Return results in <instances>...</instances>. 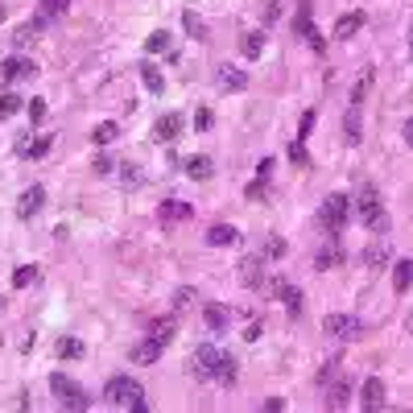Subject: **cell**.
<instances>
[{"mask_svg": "<svg viewBox=\"0 0 413 413\" xmlns=\"http://www.w3.org/2000/svg\"><path fill=\"white\" fill-rule=\"evenodd\" d=\"M103 392H108V401H116V405H124V409H132V413L149 409L145 392H141V385H137L132 376H112V380L103 385Z\"/></svg>", "mask_w": 413, "mask_h": 413, "instance_id": "cell-1", "label": "cell"}, {"mask_svg": "<svg viewBox=\"0 0 413 413\" xmlns=\"http://www.w3.org/2000/svg\"><path fill=\"white\" fill-rule=\"evenodd\" d=\"M347 219H351V195H327L322 198V207H318V227H322L327 236H335Z\"/></svg>", "mask_w": 413, "mask_h": 413, "instance_id": "cell-2", "label": "cell"}, {"mask_svg": "<svg viewBox=\"0 0 413 413\" xmlns=\"http://www.w3.org/2000/svg\"><path fill=\"white\" fill-rule=\"evenodd\" d=\"M50 392L58 397V405H62V409H87V405H91V401H87V392L79 389L67 372H54V376H50Z\"/></svg>", "mask_w": 413, "mask_h": 413, "instance_id": "cell-3", "label": "cell"}, {"mask_svg": "<svg viewBox=\"0 0 413 413\" xmlns=\"http://www.w3.org/2000/svg\"><path fill=\"white\" fill-rule=\"evenodd\" d=\"M356 203H360L364 227H372V232H389V215H385V203H380V195H376V186H364Z\"/></svg>", "mask_w": 413, "mask_h": 413, "instance_id": "cell-4", "label": "cell"}, {"mask_svg": "<svg viewBox=\"0 0 413 413\" xmlns=\"http://www.w3.org/2000/svg\"><path fill=\"white\" fill-rule=\"evenodd\" d=\"M219 347H211V343H203L195 351V360H191V372H195L198 380H215V368H219Z\"/></svg>", "mask_w": 413, "mask_h": 413, "instance_id": "cell-5", "label": "cell"}, {"mask_svg": "<svg viewBox=\"0 0 413 413\" xmlns=\"http://www.w3.org/2000/svg\"><path fill=\"white\" fill-rule=\"evenodd\" d=\"M166 347H170V339H162V335H153V331H149L145 339L132 347V360H137V364H157Z\"/></svg>", "mask_w": 413, "mask_h": 413, "instance_id": "cell-6", "label": "cell"}, {"mask_svg": "<svg viewBox=\"0 0 413 413\" xmlns=\"http://www.w3.org/2000/svg\"><path fill=\"white\" fill-rule=\"evenodd\" d=\"M322 331L335 335V339H356V335H360V322L351 315H327L322 318Z\"/></svg>", "mask_w": 413, "mask_h": 413, "instance_id": "cell-7", "label": "cell"}, {"mask_svg": "<svg viewBox=\"0 0 413 413\" xmlns=\"http://www.w3.org/2000/svg\"><path fill=\"white\" fill-rule=\"evenodd\" d=\"M182 128H186V120H182L178 112H166L162 120L153 124V137H157L162 145H170V141H178V137H182Z\"/></svg>", "mask_w": 413, "mask_h": 413, "instance_id": "cell-8", "label": "cell"}, {"mask_svg": "<svg viewBox=\"0 0 413 413\" xmlns=\"http://www.w3.org/2000/svg\"><path fill=\"white\" fill-rule=\"evenodd\" d=\"M42 207H46V191H42V186H29V191L17 198V219H33Z\"/></svg>", "mask_w": 413, "mask_h": 413, "instance_id": "cell-9", "label": "cell"}, {"mask_svg": "<svg viewBox=\"0 0 413 413\" xmlns=\"http://www.w3.org/2000/svg\"><path fill=\"white\" fill-rule=\"evenodd\" d=\"M0 74H4L9 83H17V79H33V74H38V67H33L29 58H21V54H13V58H4Z\"/></svg>", "mask_w": 413, "mask_h": 413, "instance_id": "cell-10", "label": "cell"}, {"mask_svg": "<svg viewBox=\"0 0 413 413\" xmlns=\"http://www.w3.org/2000/svg\"><path fill=\"white\" fill-rule=\"evenodd\" d=\"M360 405H364V409H380V405H385V380H380V376H368L364 380Z\"/></svg>", "mask_w": 413, "mask_h": 413, "instance_id": "cell-11", "label": "cell"}, {"mask_svg": "<svg viewBox=\"0 0 413 413\" xmlns=\"http://www.w3.org/2000/svg\"><path fill=\"white\" fill-rule=\"evenodd\" d=\"M364 13H360V9H356V13H343L339 21H335V38H339V42H347V38H356V33H360V29H364Z\"/></svg>", "mask_w": 413, "mask_h": 413, "instance_id": "cell-12", "label": "cell"}, {"mask_svg": "<svg viewBox=\"0 0 413 413\" xmlns=\"http://www.w3.org/2000/svg\"><path fill=\"white\" fill-rule=\"evenodd\" d=\"M343 141H347V145H360V141H364V120H360V108H356V103H351V112L343 116Z\"/></svg>", "mask_w": 413, "mask_h": 413, "instance_id": "cell-13", "label": "cell"}, {"mask_svg": "<svg viewBox=\"0 0 413 413\" xmlns=\"http://www.w3.org/2000/svg\"><path fill=\"white\" fill-rule=\"evenodd\" d=\"M42 29H46V25H42V21H38V17H33V21H25V25H17V29H13V42H17V46H21V50L38 46V38H42Z\"/></svg>", "mask_w": 413, "mask_h": 413, "instance_id": "cell-14", "label": "cell"}, {"mask_svg": "<svg viewBox=\"0 0 413 413\" xmlns=\"http://www.w3.org/2000/svg\"><path fill=\"white\" fill-rule=\"evenodd\" d=\"M240 281L244 285H261V281H265V261H261V256H244L240 261Z\"/></svg>", "mask_w": 413, "mask_h": 413, "instance_id": "cell-15", "label": "cell"}, {"mask_svg": "<svg viewBox=\"0 0 413 413\" xmlns=\"http://www.w3.org/2000/svg\"><path fill=\"white\" fill-rule=\"evenodd\" d=\"M219 83H223L227 91H244V87H248V71L232 67V62H223V67H219Z\"/></svg>", "mask_w": 413, "mask_h": 413, "instance_id": "cell-16", "label": "cell"}, {"mask_svg": "<svg viewBox=\"0 0 413 413\" xmlns=\"http://www.w3.org/2000/svg\"><path fill=\"white\" fill-rule=\"evenodd\" d=\"M240 240V232L232 227V223H215V227H207V244L211 248H227V244Z\"/></svg>", "mask_w": 413, "mask_h": 413, "instance_id": "cell-17", "label": "cell"}, {"mask_svg": "<svg viewBox=\"0 0 413 413\" xmlns=\"http://www.w3.org/2000/svg\"><path fill=\"white\" fill-rule=\"evenodd\" d=\"M339 261H343V248H339V244H335V240H331V244H322V248H318V252H315V268H318V273H327V268H335V265H339Z\"/></svg>", "mask_w": 413, "mask_h": 413, "instance_id": "cell-18", "label": "cell"}, {"mask_svg": "<svg viewBox=\"0 0 413 413\" xmlns=\"http://www.w3.org/2000/svg\"><path fill=\"white\" fill-rule=\"evenodd\" d=\"M347 397H351V389H347V380H331V385H327V397H322V405H327V409H343V405H347Z\"/></svg>", "mask_w": 413, "mask_h": 413, "instance_id": "cell-19", "label": "cell"}, {"mask_svg": "<svg viewBox=\"0 0 413 413\" xmlns=\"http://www.w3.org/2000/svg\"><path fill=\"white\" fill-rule=\"evenodd\" d=\"M392 290H397V293H409L413 290V261H409V256L392 265Z\"/></svg>", "mask_w": 413, "mask_h": 413, "instance_id": "cell-20", "label": "cell"}, {"mask_svg": "<svg viewBox=\"0 0 413 413\" xmlns=\"http://www.w3.org/2000/svg\"><path fill=\"white\" fill-rule=\"evenodd\" d=\"M50 137H38V141H29V137H17V157H46L50 153Z\"/></svg>", "mask_w": 413, "mask_h": 413, "instance_id": "cell-21", "label": "cell"}, {"mask_svg": "<svg viewBox=\"0 0 413 413\" xmlns=\"http://www.w3.org/2000/svg\"><path fill=\"white\" fill-rule=\"evenodd\" d=\"M215 380H219V385H227V389H232V385L240 380V364H236V356H219Z\"/></svg>", "mask_w": 413, "mask_h": 413, "instance_id": "cell-22", "label": "cell"}, {"mask_svg": "<svg viewBox=\"0 0 413 413\" xmlns=\"http://www.w3.org/2000/svg\"><path fill=\"white\" fill-rule=\"evenodd\" d=\"M182 170L191 174L195 182H207V178H211V157H203V153H195V157H186V162H182Z\"/></svg>", "mask_w": 413, "mask_h": 413, "instance_id": "cell-23", "label": "cell"}, {"mask_svg": "<svg viewBox=\"0 0 413 413\" xmlns=\"http://www.w3.org/2000/svg\"><path fill=\"white\" fill-rule=\"evenodd\" d=\"M83 351H87V347H83L79 339H71V335H62V339L54 343V356H58V360H79Z\"/></svg>", "mask_w": 413, "mask_h": 413, "instance_id": "cell-24", "label": "cell"}, {"mask_svg": "<svg viewBox=\"0 0 413 413\" xmlns=\"http://www.w3.org/2000/svg\"><path fill=\"white\" fill-rule=\"evenodd\" d=\"M157 219H162V223H182V219H191V207H186V203H162Z\"/></svg>", "mask_w": 413, "mask_h": 413, "instance_id": "cell-25", "label": "cell"}, {"mask_svg": "<svg viewBox=\"0 0 413 413\" xmlns=\"http://www.w3.org/2000/svg\"><path fill=\"white\" fill-rule=\"evenodd\" d=\"M227 306H215V302H207V310H203V322H207V327H211V331H223V327H227Z\"/></svg>", "mask_w": 413, "mask_h": 413, "instance_id": "cell-26", "label": "cell"}, {"mask_svg": "<svg viewBox=\"0 0 413 413\" xmlns=\"http://www.w3.org/2000/svg\"><path fill=\"white\" fill-rule=\"evenodd\" d=\"M67 9H71V0H42V9H38V21L50 25L54 17H62Z\"/></svg>", "mask_w": 413, "mask_h": 413, "instance_id": "cell-27", "label": "cell"}, {"mask_svg": "<svg viewBox=\"0 0 413 413\" xmlns=\"http://www.w3.org/2000/svg\"><path fill=\"white\" fill-rule=\"evenodd\" d=\"M265 50V33H240V54L244 58H261Z\"/></svg>", "mask_w": 413, "mask_h": 413, "instance_id": "cell-28", "label": "cell"}, {"mask_svg": "<svg viewBox=\"0 0 413 413\" xmlns=\"http://www.w3.org/2000/svg\"><path fill=\"white\" fill-rule=\"evenodd\" d=\"M141 79H145L149 96H162V91H166V79H162V71H157V67H149V62H141Z\"/></svg>", "mask_w": 413, "mask_h": 413, "instance_id": "cell-29", "label": "cell"}, {"mask_svg": "<svg viewBox=\"0 0 413 413\" xmlns=\"http://www.w3.org/2000/svg\"><path fill=\"white\" fill-rule=\"evenodd\" d=\"M182 25H186V33H191L195 42H207V25H203V17H198L195 9H186V13H182Z\"/></svg>", "mask_w": 413, "mask_h": 413, "instance_id": "cell-30", "label": "cell"}, {"mask_svg": "<svg viewBox=\"0 0 413 413\" xmlns=\"http://www.w3.org/2000/svg\"><path fill=\"white\" fill-rule=\"evenodd\" d=\"M372 79H376V74H372V67H368L360 79H356V87H351V103H356V108L368 99V91H372Z\"/></svg>", "mask_w": 413, "mask_h": 413, "instance_id": "cell-31", "label": "cell"}, {"mask_svg": "<svg viewBox=\"0 0 413 413\" xmlns=\"http://www.w3.org/2000/svg\"><path fill=\"white\" fill-rule=\"evenodd\" d=\"M116 137H120V128H116L112 120H103V124H96V128H91V141H96V145H112Z\"/></svg>", "mask_w": 413, "mask_h": 413, "instance_id": "cell-32", "label": "cell"}, {"mask_svg": "<svg viewBox=\"0 0 413 413\" xmlns=\"http://www.w3.org/2000/svg\"><path fill=\"white\" fill-rule=\"evenodd\" d=\"M281 302H285L290 318H302V290H298V285H285V290H281Z\"/></svg>", "mask_w": 413, "mask_h": 413, "instance_id": "cell-33", "label": "cell"}, {"mask_svg": "<svg viewBox=\"0 0 413 413\" xmlns=\"http://www.w3.org/2000/svg\"><path fill=\"white\" fill-rule=\"evenodd\" d=\"M145 50L149 54H170V33H166V29H157V33H149V42H145Z\"/></svg>", "mask_w": 413, "mask_h": 413, "instance_id": "cell-34", "label": "cell"}, {"mask_svg": "<svg viewBox=\"0 0 413 413\" xmlns=\"http://www.w3.org/2000/svg\"><path fill=\"white\" fill-rule=\"evenodd\" d=\"M25 103H21V96H13V91H4L0 96V120H9V116H17Z\"/></svg>", "mask_w": 413, "mask_h": 413, "instance_id": "cell-35", "label": "cell"}, {"mask_svg": "<svg viewBox=\"0 0 413 413\" xmlns=\"http://www.w3.org/2000/svg\"><path fill=\"white\" fill-rule=\"evenodd\" d=\"M38 281V265H21L13 273V290H25V285H33Z\"/></svg>", "mask_w": 413, "mask_h": 413, "instance_id": "cell-36", "label": "cell"}, {"mask_svg": "<svg viewBox=\"0 0 413 413\" xmlns=\"http://www.w3.org/2000/svg\"><path fill=\"white\" fill-rule=\"evenodd\" d=\"M315 124H318V112H315V108H306V112H302V120H298V141H306V137L315 132Z\"/></svg>", "mask_w": 413, "mask_h": 413, "instance_id": "cell-37", "label": "cell"}, {"mask_svg": "<svg viewBox=\"0 0 413 413\" xmlns=\"http://www.w3.org/2000/svg\"><path fill=\"white\" fill-rule=\"evenodd\" d=\"M244 198H252V203H265V198H268V178H256V182H248Z\"/></svg>", "mask_w": 413, "mask_h": 413, "instance_id": "cell-38", "label": "cell"}, {"mask_svg": "<svg viewBox=\"0 0 413 413\" xmlns=\"http://www.w3.org/2000/svg\"><path fill=\"white\" fill-rule=\"evenodd\" d=\"M364 261H368V268H380L385 261H389V244H376V248H368Z\"/></svg>", "mask_w": 413, "mask_h": 413, "instance_id": "cell-39", "label": "cell"}, {"mask_svg": "<svg viewBox=\"0 0 413 413\" xmlns=\"http://www.w3.org/2000/svg\"><path fill=\"white\" fill-rule=\"evenodd\" d=\"M339 356H331V360H327V364H322V372H318V385H322V389H327V385H331V380H335V376H339Z\"/></svg>", "mask_w": 413, "mask_h": 413, "instance_id": "cell-40", "label": "cell"}, {"mask_svg": "<svg viewBox=\"0 0 413 413\" xmlns=\"http://www.w3.org/2000/svg\"><path fill=\"white\" fill-rule=\"evenodd\" d=\"M290 162H293V166H302V170H310V153H306V141H293V145H290Z\"/></svg>", "mask_w": 413, "mask_h": 413, "instance_id": "cell-41", "label": "cell"}, {"mask_svg": "<svg viewBox=\"0 0 413 413\" xmlns=\"http://www.w3.org/2000/svg\"><path fill=\"white\" fill-rule=\"evenodd\" d=\"M285 252H290V244L281 240V236H268V240H265V256L277 261V256H285Z\"/></svg>", "mask_w": 413, "mask_h": 413, "instance_id": "cell-42", "label": "cell"}, {"mask_svg": "<svg viewBox=\"0 0 413 413\" xmlns=\"http://www.w3.org/2000/svg\"><path fill=\"white\" fill-rule=\"evenodd\" d=\"M191 298H195V290H191V285H182V290H174L170 306H174V310H186V306H191Z\"/></svg>", "mask_w": 413, "mask_h": 413, "instance_id": "cell-43", "label": "cell"}, {"mask_svg": "<svg viewBox=\"0 0 413 413\" xmlns=\"http://www.w3.org/2000/svg\"><path fill=\"white\" fill-rule=\"evenodd\" d=\"M211 124H215V112H211V108H198V112H195V128H198V132H207Z\"/></svg>", "mask_w": 413, "mask_h": 413, "instance_id": "cell-44", "label": "cell"}, {"mask_svg": "<svg viewBox=\"0 0 413 413\" xmlns=\"http://www.w3.org/2000/svg\"><path fill=\"white\" fill-rule=\"evenodd\" d=\"M91 170H96L99 178H108V174L116 170V162H112V157H96V162H91Z\"/></svg>", "mask_w": 413, "mask_h": 413, "instance_id": "cell-45", "label": "cell"}, {"mask_svg": "<svg viewBox=\"0 0 413 413\" xmlns=\"http://www.w3.org/2000/svg\"><path fill=\"white\" fill-rule=\"evenodd\" d=\"M42 116H46V99H29V120L42 124Z\"/></svg>", "mask_w": 413, "mask_h": 413, "instance_id": "cell-46", "label": "cell"}, {"mask_svg": "<svg viewBox=\"0 0 413 413\" xmlns=\"http://www.w3.org/2000/svg\"><path fill=\"white\" fill-rule=\"evenodd\" d=\"M268 174H273V157H261L256 162V178H268Z\"/></svg>", "mask_w": 413, "mask_h": 413, "instance_id": "cell-47", "label": "cell"}, {"mask_svg": "<svg viewBox=\"0 0 413 413\" xmlns=\"http://www.w3.org/2000/svg\"><path fill=\"white\" fill-rule=\"evenodd\" d=\"M285 285H290L285 277H273V281H268V293H273V298H281V290H285Z\"/></svg>", "mask_w": 413, "mask_h": 413, "instance_id": "cell-48", "label": "cell"}, {"mask_svg": "<svg viewBox=\"0 0 413 413\" xmlns=\"http://www.w3.org/2000/svg\"><path fill=\"white\" fill-rule=\"evenodd\" d=\"M277 17H281V4H277V0H273V4H265V21H277Z\"/></svg>", "mask_w": 413, "mask_h": 413, "instance_id": "cell-49", "label": "cell"}, {"mask_svg": "<svg viewBox=\"0 0 413 413\" xmlns=\"http://www.w3.org/2000/svg\"><path fill=\"white\" fill-rule=\"evenodd\" d=\"M261 331H265V327H261V322H252V327L244 331V339H248V343H252V339H261Z\"/></svg>", "mask_w": 413, "mask_h": 413, "instance_id": "cell-50", "label": "cell"}, {"mask_svg": "<svg viewBox=\"0 0 413 413\" xmlns=\"http://www.w3.org/2000/svg\"><path fill=\"white\" fill-rule=\"evenodd\" d=\"M124 182H128V186H137V182H141V170H132V166H128V170H124Z\"/></svg>", "mask_w": 413, "mask_h": 413, "instance_id": "cell-51", "label": "cell"}, {"mask_svg": "<svg viewBox=\"0 0 413 413\" xmlns=\"http://www.w3.org/2000/svg\"><path fill=\"white\" fill-rule=\"evenodd\" d=\"M265 409H268V413H277V409H285V401H281V397H268Z\"/></svg>", "mask_w": 413, "mask_h": 413, "instance_id": "cell-52", "label": "cell"}, {"mask_svg": "<svg viewBox=\"0 0 413 413\" xmlns=\"http://www.w3.org/2000/svg\"><path fill=\"white\" fill-rule=\"evenodd\" d=\"M401 137H405V145H413V116L405 120V128H401Z\"/></svg>", "mask_w": 413, "mask_h": 413, "instance_id": "cell-53", "label": "cell"}, {"mask_svg": "<svg viewBox=\"0 0 413 413\" xmlns=\"http://www.w3.org/2000/svg\"><path fill=\"white\" fill-rule=\"evenodd\" d=\"M4 17H9V4H4V0H0V21H4Z\"/></svg>", "mask_w": 413, "mask_h": 413, "instance_id": "cell-54", "label": "cell"}, {"mask_svg": "<svg viewBox=\"0 0 413 413\" xmlns=\"http://www.w3.org/2000/svg\"><path fill=\"white\" fill-rule=\"evenodd\" d=\"M4 306H9V298H4V293H0V315H4Z\"/></svg>", "mask_w": 413, "mask_h": 413, "instance_id": "cell-55", "label": "cell"}, {"mask_svg": "<svg viewBox=\"0 0 413 413\" xmlns=\"http://www.w3.org/2000/svg\"><path fill=\"white\" fill-rule=\"evenodd\" d=\"M409 331H413V315H409Z\"/></svg>", "mask_w": 413, "mask_h": 413, "instance_id": "cell-56", "label": "cell"}, {"mask_svg": "<svg viewBox=\"0 0 413 413\" xmlns=\"http://www.w3.org/2000/svg\"><path fill=\"white\" fill-rule=\"evenodd\" d=\"M409 46H413V33H409Z\"/></svg>", "mask_w": 413, "mask_h": 413, "instance_id": "cell-57", "label": "cell"}]
</instances>
